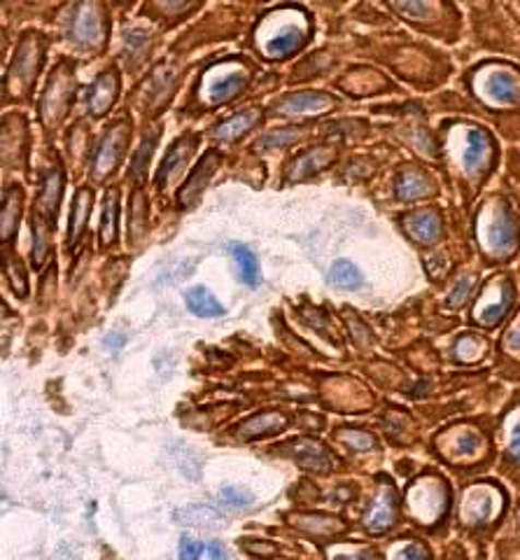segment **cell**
<instances>
[{"label":"cell","instance_id":"6da1fadb","mask_svg":"<svg viewBox=\"0 0 520 560\" xmlns=\"http://www.w3.org/2000/svg\"><path fill=\"white\" fill-rule=\"evenodd\" d=\"M441 152L448 156L450 171H453L466 201L478 195V189L488 183L499 164L497 138L476 121H444Z\"/></svg>","mask_w":520,"mask_h":560},{"label":"cell","instance_id":"7a4b0ae2","mask_svg":"<svg viewBox=\"0 0 520 560\" xmlns=\"http://www.w3.org/2000/svg\"><path fill=\"white\" fill-rule=\"evenodd\" d=\"M462 84L483 113L495 117L501 133L520 140V66L485 59L466 70Z\"/></svg>","mask_w":520,"mask_h":560},{"label":"cell","instance_id":"3957f363","mask_svg":"<svg viewBox=\"0 0 520 560\" xmlns=\"http://www.w3.org/2000/svg\"><path fill=\"white\" fill-rule=\"evenodd\" d=\"M474 241L483 265L505 267L520 255V210L513 201L495 191L474 213Z\"/></svg>","mask_w":520,"mask_h":560},{"label":"cell","instance_id":"277c9868","mask_svg":"<svg viewBox=\"0 0 520 560\" xmlns=\"http://www.w3.org/2000/svg\"><path fill=\"white\" fill-rule=\"evenodd\" d=\"M453 486L437 469H423L418 475L411 477L404 493H402V506L406 518L418 525L425 533H441L450 512H453Z\"/></svg>","mask_w":520,"mask_h":560},{"label":"cell","instance_id":"5b68a950","mask_svg":"<svg viewBox=\"0 0 520 560\" xmlns=\"http://www.w3.org/2000/svg\"><path fill=\"white\" fill-rule=\"evenodd\" d=\"M432 453L460 475L485 469L493 458V442L483 420H460L432 436Z\"/></svg>","mask_w":520,"mask_h":560},{"label":"cell","instance_id":"8992f818","mask_svg":"<svg viewBox=\"0 0 520 560\" xmlns=\"http://www.w3.org/2000/svg\"><path fill=\"white\" fill-rule=\"evenodd\" d=\"M509 502V490L493 479L466 483L456 510L458 528L474 539H485L505 523Z\"/></svg>","mask_w":520,"mask_h":560},{"label":"cell","instance_id":"52a82bcc","mask_svg":"<svg viewBox=\"0 0 520 560\" xmlns=\"http://www.w3.org/2000/svg\"><path fill=\"white\" fill-rule=\"evenodd\" d=\"M516 306H518L516 276L511 271L495 273L478 288L472 302L470 323L483 331H493L501 323L511 318Z\"/></svg>","mask_w":520,"mask_h":560},{"label":"cell","instance_id":"ba28073f","mask_svg":"<svg viewBox=\"0 0 520 560\" xmlns=\"http://www.w3.org/2000/svg\"><path fill=\"white\" fill-rule=\"evenodd\" d=\"M388 10L413 28L435 35L439 40L456 43L460 38L462 20L458 8L450 3H437V0H394V3H388Z\"/></svg>","mask_w":520,"mask_h":560},{"label":"cell","instance_id":"9c48e42d","mask_svg":"<svg viewBox=\"0 0 520 560\" xmlns=\"http://www.w3.org/2000/svg\"><path fill=\"white\" fill-rule=\"evenodd\" d=\"M474 33L483 47L520 59V14L509 5H483L474 14Z\"/></svg>","mask_w":520,"mask_h":560},{"label":"cell","instance_id":"30bf717a","mask_svg":"<svg viewBox=\"0 0 520 560\" xmlns=\"http://www.w3.org/2000/svg\"><path fill=\"white\" fill-rule=\"evenodd\" d=\"M402 493L400 488L388 475L376 477L374 493L367 504V510L362 514V528L371 537H383L390 535L397 525L402 523Z\"/></svg>","mask_w":520,"mask_h":560},{"label":"cell","instance_id":"8fae6325","mask_svg":"<svg viewBox=\"0 0 520 560\" xmlns=\"http://www.w3.org/2000/svg\"><path fill=\"white\" fill-rule=\"evenodd\" d=\"M409 243L435 250L446 238V215L439 206H415L400 218Z\"/></svg>","mask_w":520,"mask_h":560},{"label":"cell","instance_id":"7c38bea8","mask_svg":"<svg viewBox=\"0 0 520 560\" xmlns=\"http://www.w3.org/2000/svg\"><path fill=\"white\" fill-rule=\"evenodd\" d=\"M499 458L501 475H505L516 488H520V390L499 416Z\"/></svg>","mask_w":520,"mask_h":560},{"label":"cell","instance_id":"4fadbf2b","mask_svg":"<svg viewBox=\"0 0 520 560\" xmlns=\"http://www.w3.org/2000/svg\"><path fill=\"white\" fill-rule=\"evenodd\" d=\"M392 195L400 203H418L435 199L439 195V185L427 168L418 164H402L394 173Z\"/></svg>","mask_w":520,"mask_h":560},{"label":"cell","instance_id":"5bb4252c","mask_svg":"<svg viewBox=\"0 0 520 560\" xmlns=\"http://www.w3.org/2000/svg\"><path fill=\"white\" fill-rule=\"evenodd\" d=\"M491 355V339L481 331H460L446 348V360L458 366H476Z\"/></svg>","mask_w":520,"mask_h":560},{"label":"cell","instance_id":"9a60e30c","mask_svg":"<svg viewBox=\"0 0 520 560\" xmlns=\"http://www.w3.org/2000/svg\"><path fill=\"white\" fill-rule=\"evenodd\" d=\"M497 358H499V370L507 378L518 381L520 378V300L516 311L511 313L509 325L505 327L499 337L497 346Z\"/></svg>","mask_w":520,"mask_h":560},{"label":"cell","instance_id":"2e32d148","mask_svg":"<svg viewBox=\"0 0 520 560\" xmlns=\"http://www.w3.org/2000/svg\"><path fill=\"white\" fill-rule=\"evenodd\" d=\"M308 35L306 22L302 24H281L279 28H271L264 38H262V49L264 55L271 59L287 57L292 51H297L304 47Z\"/></svg>","mask_w":520,"mask_h":560},{"label":"cell","instance_id":"e0dca14e","mask_svg":"<svg viewBox=\"0 0 520 560\" xmlns=\"http://www.w3.org/2000/svg\"><path fill=\"white\" fill-rule=\"evenodd\" d=\"M127 131H129V127L125 125V121H119V125H115L106 133V138H103V143L98 145L96 156H94L96 178H103V175L119 164L121 154H125V148H127V138H129Z\"/></svg>","mask_w":520,"mask_h":560},{"label":"cell","instance_id":"ac0fdd59","mask_svg":"<svg viewBox=\"0 0 520 560\" xmlns=\"http://www.w3.org/2000/svg\"><path fill=\"white\" fill-rule=\"evenodd\" d=\"M343 86L353 96H378V94L394 92V84L390 82V78L383 75V73H378V70H374V68L353 70L348 80L343 82Z\"/></svg>","mask_w":520,"mask_h":560},{"label":"cell","instance_id":"d6986e66","mask_svg":"<svg viewBox=\"0 0 520 560\" xmlns=\"http://www.w3.org/2000/svg\"><path fill=\"white\" fill-rule=\"evenodd\" d=\"M217 164H220V154L217 152H208L205 156H203V162L197 166V171L189 175V180L185 183V187H182V191H180V206L185 208V206H194L197 201H199V197H201V191L205 189V185H208V180L213 178V173H215V168H217Z\"/></svg>","mask_w":520,"mask_h":560},{"label":"cell","instance_id":"ffe728a7","mask_svg":"<svg viewBox=\"0 0 520 560\" xmlns=\"http://www.w3.org/2000/svg\"><path fill=\"white\" fill-rule=\"evenodd\" d=\"M208 96H211L213 103H227L232 101L243 86L248 84V75L243 68H234V70H222V78H217L215 73H208Z\"/></svg>","mask_w":520,"mask_h":560},{"label":"cell","instance_id":"44dd1931","mask_svg":"<svg viewBox=\"0 0 520 560\" xmlns=\"http://www.w3.org/2000/svg\"><path fill=\"white\" fill-rule=\"evenodd\" d=\"M380 428H383L386 436L394 444H411L415 440V420L400 407L386 409L383 418H380Z\"/></svg>","mask_w":520,"mask_h":560},{"label":"cell","instance_id":"7402d4cb","mask_svg":"<svg viewBox=\"0 0 520 560\" xmlns=\"http://www.w3.org/2000/svg\"><path fill=\"white\" fill-rule=\"evenodd\" d=\"M73 38L82 45H98L103 38V22L96 5H80L73 20Z\"/></svg>","mask_w":520,"mask_h":560},{"label":"cell","instance_id":"603a6c76","mask_svg":"<svg viewBox=\"0 0 520 560\" xmlns=\"http://www.w3.org/2000/svg\"><path fill=\"white\" fill-rule=\"evenodd\" d=\"M292 458L297 460L304 469H318V471H327L329 467L334 465L332 455H329L318 442H310V440H297L285 446Z\"/></svg>","mask_w":520,"mask_h":560},{"label":"cell","instance_id":"cb8c5ba5","mask_svg":"<svg viewBox=\"0 0 520 560\" xmlns=\"http://www.w3.org/2000/svg\"><path fill=\"white\" fill-rule=\"evenodd\" d=\"M194 148H197V138H194V136H182V138H178L176 143H173V148L168 150L166 160L162 162V168H159V173H157V185L168 183V180L173 178V175L180 173V171L185 168L189 156H192Z\"/></svg>","mask_w":520,"mask_h":560},{"label":"cell","instance_id":"d4e9b609","mask_svg":"<svg viewBox=\"0 0 520 560\" xmlns=\"http://www.w3.org/2000/svg\"><path fill=\"white\" fill-rule=\"evenodd\" d=\"M334 98L329 94H314V92H306V94H292L285 101H281L279 110L283 115H318L327 108H332Z\"/></svg>","mask_w":520,"mask_h":560},{"label":"cell","instance_id":"484cf974","mask_svg":"<svg viewBox=\"0 0 520 560\" xmlns=\"http://www.w3.org/2000/svg\"><path fill=\"white\" fill-rule=\"evenodd\" d=\"M476 292H478V273L464 271L453 280V285H450L448 294L444 296V308L453 313L462 311L466 304L474 302Z\"/></svg>","mask_w":520,"mask_h":560},{"label":"cell","instance_id":"4316f807","mask_svg":"<svg viewBox=\"0 0 520 560\" xmlns=\"http://www.w3.org/2000/svg\"><path fill=\"white\" fill-rule=\"evenodd\" d=\"M61 191H63L61 171H59V168H51V171L45 175L43 195H40V201H38V215H43L47 222H55V220H57Z\"/></svg>","mask_w":520,"mask_h":560},{"label":"cell","instance_id":"83f0119b","mask_svg":"<svg viewBox=\"0 0 520 560\" xmlns=\"http://www.w3.org/2000/svg\"><path fill=\"white\" fill-rule=\"evenodd\" d=\"M334 162V150L329 148H318V150H308L306 154H302L297 162L292 164L289 168V180H304L308 175H314L318 171H322L324 166H329Z\"/></svg>","mask_w":520,"mask_h":560},{"label":"cell","instance_id":"f1b7e54d","mask_svg":"<svg viewBox=\"0 0 520 560\" xmlns=\"http://www.w3.org/2000/svg\"><path fill=\"white\" fill-rule=\"evenodd\" d=\"M38 66H40V47H38V40H33V35H28V38L22 43L20 51H16L12 75L28 84L31 78L36 75Z\"/></svg>","mask_w":520,"mask_h":560},{"label":"cell","instance_id":"f546056e","mask_svg":"<svg viewBox=\"0 0 520 560\" xmlns=\"http://www.w3.org/2000/svg\"><path fill=\"white\" fill-rule=\"evenodd\" d=\"M329 280H332V285L345 292H357L367 283L364 271L351 259H336L332 271H329Z\"/></svg>","mask_w":520,"mask_h":560},{"label":"cell","instance_id":"4dcf8cb0","mask_svg":"<svg viewBox=\"0 0 520 560\" xmlns=\"http://www.w3.org/2000/svg\"><path fill=\"white\" fill-rule=\"evenodd\" d=\"M386 560H432V549L421 537H400L388 547Z\"/></svg>","mask_w":520,"mask_h":560},{"label":"cell","instance_id":"1f68e13d","mask_svg":"<svg viewBox=\"0 0 520 560\" xmlns=\"http://www.w3.org/2000/svg\"><path fill=\"white\" fill-rule=\"evenodd\" d=\"M285 423H287L285 416L275 413V411L259 413V416L248 418L246 423L240 425V436H246V440H257V436H267V434L283 430Z\"/></svg>","mask_w":520,"mask_h":560},{"label":"cell","instance_id":"d6a6232c","mask_svg":"<svg viewBox=\"0 0 520 560\" xmlns=\"http://www.w3.org/2000/svg\"><path fill=\"white\" fill-rule=\"evenodd\" d=\"M176 521H180L182 525H192V528H205V530H215L224 525V518L205 504L185 506V510L176 514Z\"/></svg>","mask_w":520,"mask_h":560},{"label":"cell","instance_id":"836d02e7","mask_svg":"<svg viewBox=\"0 0 520 560\" xmlns=\"http://www.w3.org/2000/svg\"><path fill=\"white\" fill-rule=\"evenodd\" d=\"M115 96H117V78H115V73L110 70V73H103L96 80L94 90L90 94V108H92V113L94 115L106 113L110 105H113Z\"/></svg>","mask_w":520,"mask_h":560},{"label":"cell","instance_id":"e575fe53","mask_svg":"<svg viewBox=\"0 0 520 560\" xmlns=\"http://www.w3.org/2000/svg\"><path fill=\"white\" fill-rule=\"evenodd\" d=\"M259 117H262V113L255 110V108L240 113V115H236V117H232L227 121H222V125H217L213 136L220 138V140H234V138L243 136L246 131H250L259 121Z\"/></svg>","mask_w":520,"mask_h":560},{"label":"cell","instance_id":"d590c367","mask_svg":"<svg viewBox=\"0 0 520 560\" xmlns=\"http://www.w3.org/2000/svg\"><path fill=\"white\" fill-rule=\"evenodd\" d=\"M187 306L201 318H217L224 315V306L205 288H192L187 292Z\"/></svg>","mask_w":520,"mask_h":560},{"label":"cell","instance_id":"8d00e7d4","mask_svg":"<svg viewBox=\"0 0 520 560\" xmlns=\"http://www.w3.org/2000/svg\"><path fill=\"white\" fill-rule=\"evenodd\" d=\"M92 201H94L92 189L82 187L75 195V203L71 210V245H75L84 232L86 218H90V210H92Z\"/></svg>","mask_w":520,"mask_h":560},{"label":"cell","instance_id":"74e56055","mask_svg":"<svg viewBox=\"0 0 520 560\" xmlns=\"http://www.w3.org/2000/svg\"><path fill=\"white\" fill-rule=\"evenodd\" d=\"M339 442L343 446H348L355 453H376L380 448L378 436L369 430H359V428H345L339 432Z\"/></svg>","mask_w":520,"mask_h":560},{"label":"cell","instance_id":"f35d334b","mask_svg":"<svg viewBox=\"0 0 520 560\" xmlns=\"http://www.w3.org/2000/svg\"><path fill=\"white\" fill-rule=\"evenodd\" d=\"M294 525L299 528L316 533V535H339L345 530V525L341 523V518L334 516H324V514H306V516H294Z\"/></svg>","mask_w":520,"mask_h":560},{"label":"cell","instance_id":"ab89813d","mask_svg":"<svg viewBox=\"0 0 520 560\" xmlns=\"http://www.w3.org/2000/svg\"><path fill=\"white\" fill-rule=\"evenodd\" d=\"M232 253L238 261V271H240L243 283L250 288L259 285V280H262V271H259L257 255L250 248H246V245H232Z\"/></svg>","mask_w":520,"mask_h":560},{"label":"cell","instance_id":"60d3db41","mask_svg":"<svg viewBox=\"0 0 520 560\" xmlns=\"http://www.w3.org/2000/svg\"><path fill=\"white\" fill-rule=\"evenodd\" d=\"M518 551H520V500L511 510L505 535H501V539H499V556L507 560V558L516 556Z\"/></svg>","mask_w":520,"mask_h":560},{"label":"cell","instance_id":"b9f144b4","mask_svg":"<svg viewBox=\"0 0 520 560\" xmlns=\"http://www.w3.org/2000/svg\"><path fill=\"white\" fill-rule=\"evenodd\" d=\"M117 215H119V195L117 189H113L108 191L106 210H103V222H101L103 243H113L117 238Z\"/></svg>","mask_w":520,"mask_h":560},{"label":"cell","instance_id":"7bdbcfd3","mask_svg":"<svg viewBox=\"0 0 520 560\" xmlns=\"http://www.w3.org/2000/svg\"><path fill=\"white\" fill-rule=\"evenodd\" d=\"M20 189H10L5 195L3 215H0V224H3V241L8 243L10 236L16 232V220H20Z\"/></svg>","mask_w":520,"mask_h":560},{"label":"cell","instance_id":"ee69618b","mask_svg":"<svg viewBox=\"0 0 520 560\" xmlns=\"http://www.w3.org/2000/svg\"><path fill=\"white\" fill-rule=\"evenodd\" d=\"M47 230H49V222L43 215H33V234H36V248H33V259H36L38 267H43L45 259L49 257Z\"/></svg>","mask_w":520,"mask_h":560},{"label":"cell","instance_id":"f6af8a7d","mask_svg":"<svg viewBox=\"0 0 520 560\" xmlns=\"http://www.w3.org/2000/svg\"><path fill=\"white\" fill-rule=\"evenodd\" d=\"M348 327L355 337V343L359 348H371L374 346V331L367 323H362L357 315H348Z\"/></svg>","mask_w":520,"mask_h":560},{"label":"cell","instance_id":"bcb514c9","mask_svg":"<svg viewBox=\"0 0 520 560\" xmlns=\"http://www.w3.org/2000/svg\"><path fill=\"white\" fill-rule=\"evenodd\" d=\"M5 276L10 278V283H12V288H14V292L16 294H26V280H24V271H22V267H20V259L16 257H5Z\"/></svg>","mask_w":520,"mask_h":560},{"label":"cell","instance_id":"7dc6e473","mask_svg":"<svg viewBox=\"0 0 520 560\" xmlns=\"http://www.w3.org/2000/svg\"><path fill=\"white\" fill-rule=\"evenodd\" d=\"M220 500L224 502V504H229V506H248L250 502H252V495L248 493V490H240V488H236V486H224L222 490H220Z\"/></svg>","mask_w":520,"mask_h":560},{"label":"cell","instance_id":"c3c4849f","mask_svg":"<svg viewBox=\"0 0 520 560\" xmlns=\"http://www.w3.org/2000/svg\"><path fill=\"white\" fill-rule=\"evenodd\" d=\"M154 143H157V133H152L150 138H145L141 150H138L135 160H133V175H135V178H141V175H143V171H145V166H147V162H150V156H152Z\"/></svg>","mask_w":520,"mask_h":560},{"label":"cell","instance_id":"681fc988","mask_svg":"<svg viewBox=\"0 0 520 560\" xmlns=\"http://www.w3.org/2000/svg\"><path fill=\"white\" fill-rule=\"evenodd\" d=\"M201 553H203L201 541H197L194 537H189V535H185L180 539V551H178L180 560H199Z\"/></svg>","mask_w":520,"mask_h":560},{"label":"cell","instance_id":"f907efd6","mask_svg":"<svg viewBox=\"0 0 520 560\" xmlns=\"http://www.w3.org/2000/svg\"><path fill=\"white\" fill-rule=\"evenodd\" d=\"M299 138V131L294 129H285V131H279V133H271L262 140V148H283L287 143H292V140Z\"/></svg>","mask_w":520,"mask_h":560},{"label":"cell","instance_id":"816d5d0a","mask_svg":"<svg viewBox=\"0 0 520 560\" xmlns=\"http://www.w3.org/2000/svg\"><path fill=\"white\" fill-rule=\"evenodd\" d=\"M332 560H380V556L374 547H357L353 551L336 553Z\"/></svg>","mask_w":520,"mask_h":560},{"label":"cell","instance_id":"f5cc1de1","mask_svg":"<svg viewBox=\"0 0 520 560\" xmlns=\"http://www.w3.org/2000/svg\"><path fill=\"white\" fill-rule=\"evenodd\" d=\"M145 224V199H143V191H135V199H133V226L135 232H141Z\"/></svg>","mask_w":520,"mask_h":560},{"label":"cell","instance_id":"db71d44e","mask_svg":"<svg viewBox=\"0 0 520 560\" xmlns=\"http://www.w3.org/2000/svg\"><path fill=\"white\" fill-rule=\"evenodd\" d=\"M208 556H211L213 560H229V553H227V549H224L220 541H213L211 547H208Z\"/></svg>","mask_w":520,"mask_h":560},{"label":"cell","instance_id":"11a10c76","mask_svg":"<svg viewBox=\"0 0 520 560\" xmlns=\"http://www.w3.org/2000/svg\"><path fill=\"white\" fill-rule=\"evenodd\" d=\"M246 549L252 551V553H259V556H273L275 553V547H271V545H252V541H246Z\"/></svg>","mask_w":520,"mask_h":560},{"label":"cell","instance_id":"9f6ffc18","mask_svg":"<svg viewBox=\"0 0 520 560\" xmlns=\"http://www.w3.org/2000/svg\"><path fill=\"white\" fill-rule=\"evenodd\" d=\"M444 560H466L462 553H450V556H446Z\"/></svg>","mask_w":520,"mask_h":560}]
</instances>
